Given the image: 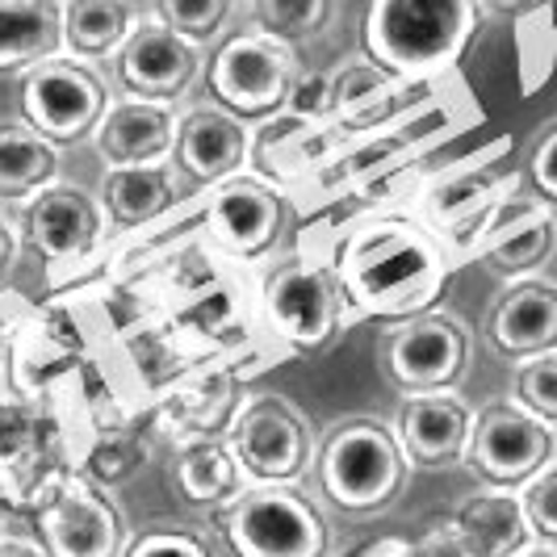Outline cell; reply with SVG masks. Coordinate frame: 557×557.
<instances>
[{
	"label": "cell",
	"instance_id": "1",
	"mask_svg": "<svg viewBox=\"0 0 557 557\" xmlns=\"http://www.w3.org/2000/svg\"><path fill=\"white\" fill-rule=\"evenodd\" d=\"M332 273L352 314L407 323L428 314V307L445 294L453 260L436 231H428L419 219L386 214L339 239Z\"/></svg>",
	"mask_w": 557,
	"mask_h": 557
},
{
	"label": "cell",
	"instance_id": "2",
	"mask_svg": "<svg viewBox=\"0 0 557 557\" xmlns=\"http://www.w3.org/2000/svg\"><path fill=\"white\" fill-rule=\"evenodd\" d=\"M478 29L470 0H377L364 9V59L391 81L423 88L453 72Z\"/></svg>",
	"mask_w": 557,
	"mask_h": 557
},
{
	"label": "cell",
	"instance_id": "3",
	"mask_svg": "<svg viewBox=\"0 0 557 557\" xmlns=\"http://www.w3.org/2000/svg\"><path fill=\"white\" fill-rule=\"evenodd\" d=\"M319 491L339 511L373 516L391 507L411 474V461L398 445V432L377 419H348L314 453Z\"/></svg>",
	"mask_w": 557,
	"mask_h": 557
},
{
	"label": "cell",
	"instance_id": "4",
	"mask_svg": "<svg viewBox=\"0 0 557 557\" xmlns=\"http://www.w3.org/2000/svg\"><path fill=\"white\" fill-rule=\"evenodd\" d=\"M235 557H323L327 520L298 486H248L214 511Z\"/></svg>",
	"mask_w": 557,
	"mask_h": 557
},
{
	"label": "cell",
	"instance_id": "5",
	"mask_svg": "<svg viewBox=\"0 0 557 557\" xmlns=\"http://www.w3.org/2000/svg\"><path fill=\"white\" fill-rule=\"evenodd\" d=\"M298 76V55L260 29H239L214 47L206 63V88L231 117H277L285 113Z\"/></svg>",
	"mask_w": 557,
	"mask_h": 557
},
{
	"label": "cell",
	"instance_id": "6",
	"mask_svg": "<svg viewBox=\"0 0 557 557\" xmlns=\"http://www.w3.org/2000/svg\"><path fill=\"white\" fill-rule=\"evenodd\" d=\"M260 314H264V327L273 332V339L298 348V352H319L339 335L348 307L335 285L332 264L298 256L269 273L264 294H260Z\"/></svg>",
	"mask_w": 557,
	"mask_h": 557
},
{
	"label": "cell",
	"instance_id": "7",
	"mask_svg": "<svg viewBox=\"0 0 557 557\" xmlns=\"http://www.w3.org/2000/svg\"><path fill=\"white\" fill-rule=\"evenodd\" d=\"M226 448L251 486H294L314 461V432L289 398L256 394L231 423Z\"/></svg>",
	"mask_w": 557,
	"mask_h": 557
},
{
	"label": "cell",
	"instance_id": "8",
	"mask_svg": "<svg viewBox=\"0 0 557 557\" xmlns=\"http://www.w3.org/2000/svg\"><path fill=\"white\" fill-rule=\"evenodd\" d=\"M17 97H22V117L29 131H38L55 147L92 139L110 113V84L101 81V72L67 55L29 67Z\"/></svg>",
	"mask_w": 557,
	"mask_h": 557
},
{
	"label": "cell",
	"instance_id": "9",
	"mask_svg": "<svg viewBox=\"0 0 557 557\" xmlns=\"http://www.w3.org/2000/svg\"><path fill=\"white\" fill-rule=\"evenodd\" d=\"M466 461L495 491H516L554 466V428L516 403H491L474 416Z\"/></svg>",
	"mask_w": 557,
	"mask_h": 557
},
{
	"label": "cell",
	"instance_id": "10",
	"mask_svg": "<svg viewBox=\"0 0 557 557\" xmlns=\"http://www.w3.org/2000/svg\"><path fill=\"white\" fill-rule=\"evenodd\" d=\"M386 377L391 386L416 398V394H445L470 364V335L448 314H419L398 323L386 339Z\"/></svg>",
	"mask_w": 557,
	"mask_h": 557
},
{
	"label": "cell",
	"instance_id": "11",
	"mask_svg": "<svg viewBox=\"0 0 557 557\" xmlns=\"http://www.w3.org/2000/svg\"><path fill=\"white\" fill-rule=\"evenodd\" d=\"M507 151V143L486 147L461 164L436 172L416 201V219L428 231H436L441 239L457 235L461 226H470L474 219H482L491 206H499L503 197L520 194V172L499 168V156Z\"/></svg>",
	"mask_w": 557,
	"mask_h": 557
},
{
	"label": "cell",
	"instance_id": "12",
	"mask_svg": "<svg viewBox=\"0 0 557 557\" xmlns=\"http://www.w3.org/2000/svg\"><path fill=\"white\" fill-rule=\"evenodd\" d=\"M201 72V47L185 42L160 17H139L122 55L113 59V76L122 92L143 106H172L194 88Z\"/></svg>",
	"mask_w": 557,
	"mask_h": 557
},
{
	"label": "cell",
	"instance_id": "13",
	"mask_svg": "<svg viewBox=\"0 0 557 557\" xmlns=\"http://www.w3.org/2000/svg\"><path fill=\"white\" fill-rule=\"evenodd\" d=\"M38 545L51 557H122L126 529L106 491L67 478L38 507Z\"/></svg>",
	"mask_w": 557,
	"mask_h": 557
},
{
	"label": "cell",
	"instance_id": "14",
	"mask_svg": "<svg viewBox=\"0 0 557 557\" xmlns=\"http://www.w3.org/2000/svg\"><path fill=\"white\" fill-rule=\"evenodd\" d=\"M281 223H285V201L281 194L260 181V176H231L210 194L206 206V231L214 235V244L235 256V260H251L260 251L277 244Z\"/></svg>",
	"mask_w": 557,
	"mask_h": 557
},
{
	"label": "cell",
	"instance_id": "15",
	"mask_svg": "<svg viewBox=\"0 0 557 557\" xmlns=\"http://www.w3.org/2000/svg\"><path fill=\"white\" fill-rule=\"evenodd\" d=\"M106 210L76 185H51L26 201L22 235L47 264H76L106 235Z\"/></svg>",
	"mask_w": 557,
	"mask_h": 557
},
{
	"label": "cell",
	"instance_id": "16",
	"mask_svg": "<svg viewBox=\"0 0 557 557\" xmlns=\"http://www.w3.org/2000/svg\"><path fill=\"white\" fill-rule=\"evenodd\" d=\"M348 143L352 139L335 122H302L294 113H277V117H264V126L251 135L248 160L260 176L298 185V181L319 176Z\"/></svg>",
	"mask_w": 557,
	"mask_h": 557
},
{
	"label": "cell",
	"instance_id": "17",
	"mask_svg": "<svg viewBox=\"0 0 557 557\" xmlns=\"http://www.w3.org/2000/svg\"><path fill=\"white\" fill-rule=\"evenodd\" d=\"M470 432H474V411L453 391L416 394L398 411V445L411 470H441L453 461H466Z\"/></svg>",
	"mask_w": 557,
	"mask_h": 557
},
{
	"label": "cell",
	"instance_id": "18",
	"mask_svg": "<svg viewBox=\"0 0 557 557\" xmlns=\"http://www.w3.org/2000/svg\"><path fill=\"white\" fill-rule=\"evenodd\" d=\"M251 156V135L239 117L223 110H189L176 126L172 164L194 185H226L239 176Z\"/></svg>",
	"mask_w": 557,
	"mask_h": 557
},
{
	"label": "cell",
	"instance_id": "19",
	"mask_svg": "<svg viewBox=\"0 0 557 557\" xmlns=\"http://www.w3.org/2000/svg\"><path fill=\"white\" fill-rule=\"evenodd\" d=\"M486 335L495 344V352L511 357V361H532L557 352V285L554 281H516L503 294L491 319H486Z\"/></svg>",
	"mask_w": 557,
	"mask_h": 557
},
{
	"label": "cell",
	"instance_id": "20",
	"mask_svg": "<svg viewBox=\"0 0 557 557\" xmlns=\"http://www.w3.org/2000/svg\"><path fill=\"white\" fill-rule=\"evenodd\" d=\"M176 126L181 117L168 106H143V101H117L110 106L106 122L97 126V156L101 164L117 168H156L168 164L172 147H176Z\"/></svg>",
	"mask_w": 557,
	"mask_h": 557
},
{
	"label": "cell",
	"instance_id": "21",
	"mask_svg": "<svg viewBox=\"0 0 557 557\" xmlns=\"http://www.w3.org/2000/svg\"><path fill=\"white\" fill-rule=\"evenodd\" d=\"M453 529L466 545V557H520L529 545H536L520 495L495 491V486L461 503L453 516Z\"/></svg>",
	"mask_w": 557,
	"mask_h": 557
},
{
	"label": "cell",
	"instance_id": "22",
	"mask_svg": "<svg viewBox=\"0 0 557 557\" xmlns=\"http://www.w3.org/2000/svg\"><path fill=\"white\" fill-rule=\"evenodd\" d=\"M63 55V4L0 0V72H22Z\"/></svg>",
	"mask_w": 557,
	"mask_h": 557
},
{
	"label": "cell",
	"instance_id": "23",
	"mask_svg": "<svg viewBox=\"0 0 557 557\" xmlns=\"http://www.w3.org/2000/svg\"><path fill=\"white\" fill-rule=\"evenodd\" d=\"M176 201H181V181H176V168L168 164L117 168V172H106V185H101V210L110 231H135V226L156 223Z\"/></svg>",
	"mask_w": 557,
	"mask_h": 557
},
{
	"label": "cell",
	"instance_id": "24",
	"mask_svg": "<svg viewBox=\"0 0 557 557\" xmlns=\"http://www.w3.org/2000/svg\"><path fill=\"white\" fill-rule=\"evenodd\" d=\"M139 13L126 0H67L63 4V55L76 63H113L122 55Z\"/></svg>",
	"mask_w": 557,
	"mask_h": 557
},
{
	"label": "cell",
	"instance_id": "25",
	"mask_svg": "<svg viewBox=\"0 0 557 557\" xmlns=\"http://www.w3.org/2000/svg\"><path fill=\"white\" fill-rule=\"evenodd\" d=\"M59 147L26 122H0V197L29 201L59 185Z\"/></svg>",
	"mask_w": 557,
	"mask_h": 557
},
{
	"label": "cell",
	"instance_id": "26",
	"mask_svg": "<svg viewBox=\"0 0 557 557\" xmlns=\"http://www.w3.org/2000/svg\"><path fill=\"white\" fill-rule=\"evenodd\" d=\"M176 486L189 503H206V507L219 511L231 499H239L251 482L239 470L231 448L219 445V441H197L176 461Z\"/></svg>",
	"mask_w": 557,
	"mask_h": 557
},
{
	"label": "cell",
	"instance_id": "27",
	"mask_svg": "<svg viewBox=\"0 0 557 557\" xmlns=\"http://www.w3.org/2000/svg\"><path fill=\"white\" fill-rule=\"evenodd\" d=\"M251 29L277 38V42H294V38H307L314 29L332 17V9L323 0H256L248 9Z\"/></svg>",
	"mask_w": 557,
	"mask_h": 557
},
{
	"label": "cell",
	"instance_id": "28",
	"mask_svg": "<svg viewBox=\"0 0 557 557\" xmlns=\"http://www.w3.org/2000/svg\"><path fill=\"white\" fill-rule=\"evenodd\" d=\"M151 17H160L168 29H176L185 42L206 47L214 42L223 26L231 22V4L226 0H160L151 9Z\"/></svg>",
	"mask_w": 557,
	"mask_h": 557
},
{
	"label": "cell",
	"instance_id": "29",
	"mask_svg": "<svg viewBox=\"0 0 557 557\" xmlns=\"http://www.w3.org/2000/svg\"><path fill=\"white\" fill-rule=\"evenodd\" d=\"M516 407L541 423H557V352L516 364Z\"/></svg>",
	"mask_w": 557,
	"mask_h": 557
},
{
	"label": "cell",
	"instance_id": "30",
	"mask_svg": "<svg viewBox=\"0 0 557 557\" xmlns=\"http://www.w3.org/2000/svg\"><path fill=\"white\" fill-rule=\"evenodd\" d=\"M516 495H520V507H524L532 541L557 549V466H545V470L532 478V482H524Z\"/></svg>",
	"mask_w": 557,
	"mask_h": 557
},
{
	"label": "cell",
	"instance_id": "31",
	"mask_svg": "<svg viewBox=\"0 0 557 557\" xmlns=\"http://www.w3.org/2000/svg\"><path fill=\"white\" fill-rule=\"evenodd\" d=\"M285 113L302 122H335V81L332 67H298Z\"/></svg>",
	"mask_w": 557,
	"mask_h": 557
},
{
	"label": "cell",
	"instance_id": "32",
	"mask_svg": "<svg viewBox=\"0 0 557 557\" xmlns=\"http://www.w3.org/2000/svg\"><path fill=\"white\" fill-rule=\"evenodd\" d=\"M122 557H214V554H210V545L201 536H194V532L151 529L143 532V536H135Z\"/></svg>",
	"mask_w": 557,
	"mask_h": 557
},
{
	"label": "cell",
	"instance_id": "33",
	"mask_svg": "<svg viewBox=\"0 0 557 557\" xmlns=\"http://www.w3.org/2000/svg\"><path fill=\"white\" fill-rule=\"evenodd\" d=\"M529 181H532V197L554 210L557 206V126H549V131L536 139V147H532Z\"/></svg>",
	"mask_w": 557,
	"mask_h": 557
},
{
	"label": "cell",
	"instance_id": "34",
	"mask_svg": "<svg viewBox=\"0 0 557 557\" xmlns=\"http://www.w3.org/2000/svg\"><path fill=\"white\" fill-rule=\"evenodd\" d=\"M423 557H466V545L457 541V529H453V520H441L436 529L428 532Z\"/></svg>",
	"mask_w": 557,
	"mask_h": 557
},
{
	"label": "cell",
	"instance_id": "35",
	"mask_svg": "<svg viewBox=\"0 0 557 557\" xmlns=\"http://www.w3.org/2000/svg\"><path fill=\"white\" fill-rule=\"evenodd\" d=\"M0 557H51L29 536H0Z\"/></svg>",
	"mask_w": 557,
	"mask_h": 557
},
{
	"label": "cell",
	"instance_id": "36",
	"mask_svg": "<svg viewBox=\"0 0 557 557\" xmlns=\"http://www.w3.org/2000/svg\"><path fill=\"white\" fill-rule=\"evenodd\" d=\"M13 256H17V235H13V226H9V219L0 214V277L9 273Z\"/></svg>",
	"mask_w": 557,
	"mask_h": 557
},
{
	"label": "cell",
	"instance_id": "37",
	"mask_svg": "<svg viewBox=\"0 0 557 557\" xmlns=\"http://www.w3.org/2000/svg\"><path fill=\"white\" fill-rule=\"evenodd\" d=\"M520 557H557V549H549V545H529Z\"/></svg>",
	"mask_w": 557,
	"mask_h": 557
}]
</instances>
